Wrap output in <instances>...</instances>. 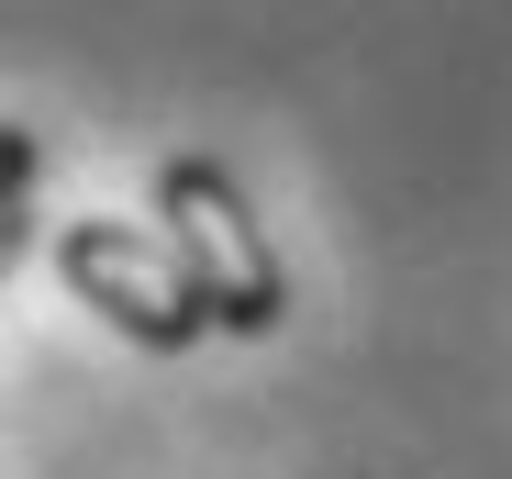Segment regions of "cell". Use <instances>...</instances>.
Returning a JSON list of instances; mask_svg holds the SVG:
<instances>
[{
	"instance_id": "obj_4",
	"label": "cell",
	"mask_w": 512,
	"mask_h": 479,
	"mask_svg": "<svg viewBox=\"0 0 512 479\" xmlns=\"http://www.w3.org/2000/svg\"><path fill=\"white\" fill-rule=\"evenodd\" d=\"M23 246H34V201H0V279L23 268Z\"/></svg>"
},
{
	"instance_id": "obj_1",
	"label": "cell",
	"mask_w": 512,
	"mask_h": 479,
	"mask_svg": "<svg viewBox=\"0 0 512 479\" xmlns=\"http://www.w3.org/2000/svg\"><path fill=\"white\" fill-rule=\"evenodd\" d=\"M156 234H167V257H179L190 301L212 312V335H279L290 279H279L268 223L245 212L234 168H212V156H167V168H156Z\"/></svg>"
},
{
	"instance_id": "obj_3",
	"label": "cell",
	"mask_w": 512,
	"mask_h": 479,
	"mask_svg": "<svg viewBox=\"0 0 512 479\" xmlns=\"http://www.w3.org/2000/svg\"><path fill=\"white\" fill-rule=\"evenodd\" d=\"M34 179H45V134L0 123V201H34Z\"/></svg>"
},
{
	"instance_id": "obj_2",
	"label": "cell",
	"mask_w": 512,
	"mask_h": 479,
	"mask_svg": "<svg viewBox=\"0 0 512 479\" xmlns=\"http://www.w3.org/2000/svg\"><path fill=\"white\" fill-rule=\"evenodd\" d=\"M56 279L90 301L112 335H134V346H156V357H179V346L212 335V312L190 301L179 257H167V234H134V223H112V212H78V223L56 234Z\"/></svg>"
}]
</instances>
